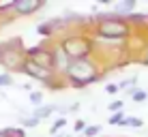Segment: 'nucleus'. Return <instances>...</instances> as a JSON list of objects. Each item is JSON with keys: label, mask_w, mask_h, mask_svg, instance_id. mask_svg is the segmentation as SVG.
<instances>
[{"label": "nucleus", "mask_w": 148, "mask_h": 137, "mask_svg": "<svg viewBox=\"0 0 148 137\" xmlns=\"http://www.w3.org/2000/svg\"><path fill=\"white\" fill-rule=\"evenodd\" d=\"M67 73L71 79H75V84H82V73H84L86 77V84L92 82L95 79V69L90 62H84V60H75V62H71L67 67Z\"/></svg>", "instance_id": "obj_1"}, {"label": "nucleus", "mask_w": 148, "mask_h": 137, "mask_svg": "<svg viewBox=\"0 0 148 137\" xmlns=\"http://www.w3.org/2000/svg\"><path fill=\"white\" fill-rule=\"evenodd\" d=\"M101 34L103 37H125L127 26L120 22H103L101 24Z\"/></svg>", "instance_id": "obj_2"}, {"label": "nucleus", "mask_w": 148, "mask_h": 137, "mask_svg": "<svg viewBox=\"0 0 148 137\" xmlns=\"http://www.w3.org/2000/svg\"><path fill=\"white\" fill-rule=\"evenodd\" d=\"M24 73L32 75V77H37V79H49V69L41 67L37 62H26L24 64Z\"/></svg>", "instance_id": "obj_3"}, {"label": "nucleus", "mask_w": 148, "mask_h": 137, "mask_svg": "<svg viewBox=\"0 0 148 137\" xmlns=\"http://www.w3.org/2000/svg\"><path fill=\"white\" fill-rule=\"evenodd\" d=\"M39 7H41V2H32V0H28V2H13V9H15L17 13H22V15L37 11Z\"/></svg>", "instance_id": "obj_4"}, {"label": "nucleus", "mask_w": 148, "mask_h": 137, "mask_svg": "<svg viewBox=\"0 0 148 137\" xmlns=\"http://www.w3.org/2000/svg\"><path fill=\"white\" fill-rule=\"evenodd\" d=\"M110 124H120V126H125V114H122V111L114 114V116L110 118Z\"/></svg>", "instance_id": "obj_5"}, {"label": "nucleus", "mask_w": 148, "mask_h": 137, "mask_svg": "<svg viewBox=\"0 0 148 137\" xmlns=\"http://www.w3.org/2000/svg\"><path fill=\"white\" fill-rule=\"evenodd\" d=\"M52 111H54V107H39L37 111H34V118H45V116H49V114H52Z\"/></svg>", "instance_id": "obj_6"}, {"label": "nucleus", "mask_w": 148, "mask_h": 137, "mask_svg": "<svg viewBox=\"0 0 148 137\" xmlns=\"http://www.w3.org/2000/svg\"><path fill=\"white\" fill-rule=\"evenodd\" d=\"M125 126H135V129H140V126H144L140 118H125Z\"/></svg>", "instance_id": "obj_7"}, {"label": "nucleus", "mask_w": 148, "mask_h": 137, "mask_svg": "<svg viewBox=\"0 0 148 137\" xmlns=\"http://www.w3.org/2000/svg\"><path fill=\"white\" fill-rule=\"evenodd\" d=\"M133 7H135V2H133V0H129V2H125V4H118L116 11H131Z\"/></svg>", "instance_id": "obj_8"}, {"label": "nucleus", "mask_w": 148, "mask_h": 137, "mask_svg": "<svg viewBox=\"0 0 148 137\" xmlns=\"http://www.w3.org/2000/svg\"><path fill=\"white\" fill-rule=\"evenodd\" d=\"M41 99H43V94H41V92H30V103H32V105H39Z\"/></svg>", "instance_id": "obj_9"}, {"label": "nucleus", "mask_w": 148, "mask_h": 137, "mask_svg": "<svg viewBox=\"0 0 148 137\" xmlns=\"http://www.w3.org/2000/svg\"><path fill=\"white\" fill-rule=\"evenodd\" d=\"M39 122H41V120H39V118H34V116H32V118H26V120H24L22 124H24V126H37Z\"/></svg>", "instance_id": "obj_10"}, {"label": "nucleus", "mask_w": 148, "mask_h": 137, "mask_svg": "<svg viewBox=\"0 0 148 137\" xmlns=\"http://www.w3.org/2000/svg\"><path fill=\"white\" fill-rule=\"evenodd\" d=\"M11 82H13V79H11V75H7V73H4V75H0V86H11Z\"/></svg>", "instance_id": "obj_11"}, {"label": "nucleus", "mask_w": 148, "mask_h": 137, "mask_svg": "<svg viewBox=\"0 0 148 137\" xmlns=\"http://www.w3.org/2000/svg\"><path fill=\"white\" fill-rule=\"evenodd\" d=\"M146 92H144V90H135V92H133V101H144L146 99Z\"/></svg>", "instance_id": "obj_12"}, {"label": "nucleus", "mask_w": 148, "mask_h": 137, "mask_svg": "<svg viewBox=\"0 0 148 137\" xmlns=\"http://www.w3.org/2000/svg\"><path fill=\"white\" fill-rule=\"evenodd\" d=\"M97 133H99V126H88V129H86V137H92V135H97Z\"/></svg>", "instance_id": "obj_13"}, {"label": "nucleus", "mask_w": 148, "mask_h": 137, "mask_svg": "<svg viewBox=\"0 0 148 137\" xmlns=\"http://www.w3.org/2000/svg\"><path fill=\"white\" fill-rule=\"evenodd\" d=\"M110 109L112 111H120L122 109V101H114V103H110Z\"/></svg>", "instance_id": "obj_14"}, {"label": "nucleus", "mask_w": 148, "mask_h": 137, "mask_svg": "<svg viewBox=\"0 0 148 137\" xmlns=\"http://www.w3.org/2000/svg\"><path fill=\"white\" fill-rule=\"evenodd\" d=\"M105 90H108L110 94H116V92H118V90H120V86H118V84H110V86H108V88H105Z\"/></svg>", "instance_id": "obj_15"}, {"label": "nucleus", "mask_w": 148, "mask_h": 137, "mask_svg": "<svg viewBox=\"0 0 148 137\" xmlns=\"http://www.w3.org/2000/svg\"><path fill=\"white\" fill-rule=\"evenodd\" d=\"M64 124H67V120H64V118H60L58 122H54V126H52V131H58L60 126H64Z\"/></svg>", "instance_id": "obj_16"}, {"label": "nucleus", "mask_w": 148, "mask_h": 137, "mask_svg": "<svg viewBox=\"0 0 148 137\" xmlns=\"http://www.w3.org/2000/svg\"><path fill=\"white\" fill-rule=\"evenodd\" d=\"M82 129H84V122H82V120H79V122H75V131H82Z\"/></svg>", "instance_id": "obj_17"}]
</instances>
